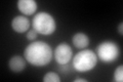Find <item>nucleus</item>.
<instances>
[{"label": "nucleus", "instance_id": "obj_12", "mask_svg": "<svg viewBox=\"0 0 123 82\" xmlns=\"http://www.w3.org/2000/svg\"><path fill=\"white\" fill-rule=\"evenodd\" d=\"M37 35H38L37 31L32 29V30H29V32L27 33V38H28L29 40H35L37 38Z\"/></svg>", "mask_w": 123, "mask_h": 82}, {"label": "nucleus", "instance_id": "obj_6", "mask_svg": "<svg viewBox=\"0 0 123 82\" xmlns=\"http://www.w3.org/2000/svg\"><path fill=\"white\" fill-rule=\"evenodd\" d=\"M11 28L17 33L27 32L30 28V19L25 15H17L11 21Z\"/></svg>", "mask_w": 123, "mask_h": 82}, {"label": "nucleus", "instance_id": "obj_7", "mask_svg": "<svg viewBox=\"0 0 123 82\" xmlns=\"http://www.w3.org/2000/svg\"><path fill=\"white\" fill-rule=\"evenodd\" d=\"M38 4L35 0H18V8L25 15H31L37 10Z\"/></svg>", "mask_w": 123, "mask_h": 82}, {"label": "nucleus", "instance_id": "obj_1", "mask_svg": "<svg viewBox=\"0 0 123 82\" xmlns=\"http://www.w3.org/2000/svg\"><path fill=\"white\" fill-rule=\"evenodd\" d=\"M27 62L35 67H43L52 58V48L44 41H33L24 50Z\"/></svg>", "mask_w": 123, "mask_h": 82}, {"label": "nucleus", "instance_id": "obj_9", "mask_svg": "<svg viewBox=\"0 0 123 82\" xmlns=\"http://www.w3.org/2000/svg\"><path fill=\"white\" fill-rule=\"evenodd\" d=\"M9 69L13 72H21L26 68V61L21 56H13L8 62Z\"/></svg>", "mask_w": 123, "mask_h": 82}, {"label": "nucleus", "instance_id": "obj_8", "mask_svg": "<svg viewBox=\"0 0 123 82\" xmlns=\"http://www.w3.org/2000/svg\"><path fill=\"white\" fill-rule=\"evenodd\" d=\"M72 42L74 44L75 47L79 48V49H83L89 44V38L85 33L82 32H78L73 35L72 37Z\"/></svg>", "mask_w": 123, "mask_h": 82}, {"label": "nucleus", "instance_id": "obj_4", "mask_svg": "<svg viewBox=\"0 0 123 82\" xmlns=\"http://www.w3.org/2000/svg\"><path fill=\"white\" fill-rule=\"evenodd\" d=\"M120 50L118 45L113 41H103L97 46V57L106 63L114 62L118 57Z\"/></svg>", "mask_w": 123, "mask_h": 82}, {"label": "nucleus", "instance_id": "obj_11", "mask_svg": "<svg viewBox=\"0 0 123 82\" xmlns=\"http://www.w3.org/2000/svg\"><path fill=\"white\" fill-rule=\"evenodd\" d=\"M114 81H117V82H122L123 81V66L120 65L119 67L116 68L114 72Z\"/></svg>", "mask_w": 123, "mask_h": 82}, {"label": "nucleus", "instance_id": "obj_5", "mask_svg": "<svg viewBox=\"0 0 123 82\" xmlns=\"http://www.w3.org/2000/svg\"><path fill=\"white\" fill-rule=\"evenodd\" d=\"M73 56V50L71 46L67 43H61L55 48V52H53V57L56 63L60 65H66L72 60Z\"/></svg>", "mask_w": 123, "mask_h": 82}, {"label": "nucleus", "instance_id": "obj_2", "mask_svg": "<svg viewBox=\"0 0 123 82\" xmlns=\"http://www.w3.org/2000/svg\"><path fill=\"white\" fill-rule=\"evenodd\" d=\"M98 63L97 53L90 49H83L73 57V67L78 72H87L92 70Z\"/></svg>", "mask_w": 123, "mask_h": 82}, {"label": "nucleus", "instance_id": "obj_13", "mask_svg": "<svg viewBox=\"0 0 123 82\" xmlns=\"http://www.w3.org/2000/svg\"><path fill=\"white\" fill-rule=\"evenodd\" d=\"M118 32H119V34H120V35L123 34V23L122 22L118 25Z\"/></svg>", "mask_w": 123, "mask_h": 82}, {"label": "nucleus", "instance_id": "obj_14", "mask_svg": "<svg viewBox=\"0 0 123 82\" xmlns=\"http://www.w3.org/2000/svg\"><path fill=\"white\" fill-rule=\"evenodd\" d=\"M74 82H87V80L82 79V78H77V79L74 80Z\"/></svg>", "mask_w": 123, "mask_h": 82}, {"label": "nucleus", "instance_id": "obj_10", "mask_svg": "<svg viewBox=\"0 0 123 82\" xmlns=\"http://www.w3.org/2000/svg\"><path fill=\"white\" fill-rule=\"evenodd\" d=\"M43 81L44 82H60L61 78L55 72H47L43 77Z\"/></svg>", "mask_w": 123, "mask_h": 82}, {"label": "nucleus", "instance_id": "obj_3", "mask_svg": "<svg viewBox=\"0 0 123 82\" xmlns=\"http://www.w3.org/2000/svg\"><path fill=\"white\" fill-rule=\"evenodd\" d=\"M33 29L41 35H50L56 29V23L51 14L45 11L38 13L32 19Z\"/></svg>", "mask_w": 123, "mask_h": 82}]
</instances>
